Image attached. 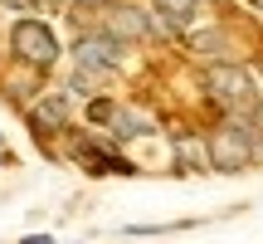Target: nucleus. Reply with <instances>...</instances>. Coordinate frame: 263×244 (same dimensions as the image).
I'll return each mask as SVG.
<instances>
[{"label":"nucleus","mask_w":263,"mask_h":244,"mask_svg":"<svg viewBox=\"0 0 263 244\" xmlns=\"http://www.w3.org/2000/svg\"><path fill=\"white\" fill-rule=\"evenodd\" d=\"M205 93L215 98L219 108L239 113V117L258 113V88H254V78H249V68H239V64H210L205 68Z\"/></svg>","instance_id":"obj_1"},{"label":"nucleus","mask_w":263,"mask_h":244,"mask_svg":"<svg viewBox=\"0 0 263 244\" xmlns=\"http://www.w3.org/2000/svg\"><path fill=\"white\" fill-rule=\"evenodd\" d=\"M10 44H15V54L25 59V64L34 68H49L59 59V39L49 25H39V20H20L15 29H10Z\"/></svg>","instance_id":"obj_2"},{"label":"nucleus","mask_w":263,"mask_h":244,"mask_svg":"<svg viewBox=\"0 0 263 244\" xmlns=\"http://www.w3.org/2000/svg\"><path fill=\"white\" fill-rule=\"evenodd\" d=\"M73 59L83 68H93V74H117L122 59H127V49H122V39L107 29V34H83V39H78V49H73Z\"/></svg>","instance_id":"obj_3"},{"label":"nucleus","mask_w":263,"mask_h":244,"mask_svg":"<svg viewBox=\"0 0 263 244\" xmlns=\"http://www.w3.org/2000/svg\"><path fill=\"white\" fill-rule=\"evenodd\" d=\"M249 132L244 127H219L215 137H210V166L215 171H239V166H249Z\"/></svg>","instance_id":"obj_4"},{"label":"nucleus","mask_w":263,"mask_h":244,"mask_svg":"<svg viewBox=\"0 0 263 244\" xmlns=\"http://www.w3.org/2000/svg\"><path fill=\"white\" fill-rule=\"evenodd\" d=\"M195 15H200V0H156V29H161V34L190 25Z\"/></svg>","instance_id":"obj_5"},{"label":"nucleus","mask_w":263,"mask_h":244,"mask_svg":"<svg viewBox=\"0 0 263 244\" xmlns=\"http://www.w3.org/2000/svg\"><path fill=\"white\" fill-rule=\"evenodd\" d=\"M107 29H112L117 39H141V34H151V29H156V20L146 25V15H141V10H117Z\"/></svg>","instance_id":"obj_6"},{"label":"nucleus","mask_w":263,"mask_h":244,"mask_svg":"<svg viewBox=\"0 0 263 244\" xmlns=\"http://www.w3.org/2000/svg\"><path fill=\"white\" fill-rule=\"evenodd\" d=\"M34 127L39 132H59L64 127V103H59V98H44V103L34 108Z\"/></svg>","instance_id":"obj_7"},{"label":"nucleus","mask_w":263,"mask_h":244,"mask_svg":"<svg viewBox=\"0 0 263 244\" xmlns=\"http://www.w3.org/2000/svg\"><path fill=\"white\" fill-rule=\"evenodd\" d=\"M112 122H117V137H146V132H151V122L137 117V113H117Z\"/></svg>","instance_id":"obj_8"},{"label":"nucleus","mask_w":263,"mask_h":244,"mask_svg":"<svg viewBox=\"0 0 263 244\" xmlns=\"http://www.w3.org/2000/svg\"><path fill=\"white\" fill-rule=\"evenodd\" d=\"M176 151H180V171H190V166H205V161H210V151H200L190 137H180V142H176Z\"/></svg>","instance_id":"obj_9"},{"label":"nucleus","mask_w":263,"mask_h":244,"mask_svg":"<svg viewBox=\"0 0 263 244\" xmlns=\"http://www.w3.org/2000/svg\"><path fill=\"white\" fill-rule=\"evenodd\" d=\"M83 5H103V0H83Z\"/></svg>","instance_id":"obj_10"},{"label":"nucleus","mask_w":263,"mask_h":244,"mask_svg":"<svg viewBox=\"0 0 263 244\" xmlns=\"http://www.w3.org/2000/svg\"><path fill=\"white\" fill-rule=\"evenodd\" d=\"M249 5H258V10H263V0H249Z\"/></svg>","instance_id":"obj_11"},{"label":"nucleus","mask_w":263,"mask_h":244,"mask_svg":"<svg viewBox=\"0 0 263 244\" xmlns=\"http://www.w3.org/2000/svg\"><path fill=\"white\" fill-rule=\"evenodd\" d=\"M34 5H44V0H34Z\"/></svg>","instance_id":"obj_12"}]
</instances>
